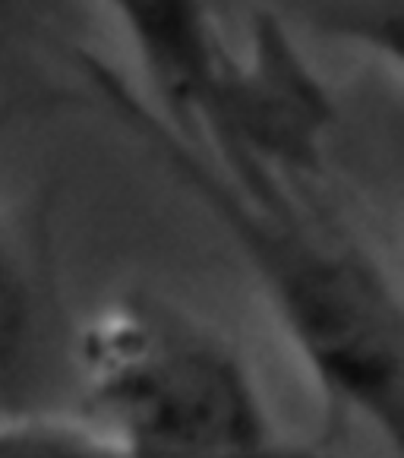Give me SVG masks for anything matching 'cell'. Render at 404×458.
Here are the masks:
<instances>
[{"instance_id": "cell-1", "label": "cell", "mask_w": 404, "mask_h": 458, "mask_svg": "<svg viewBox=\"0 0 404 458\" xmlns=\"http://www.w3.org/2000/svg\"><path fill=\"white\" fill-rule=\"evenodd\" d=\"M76 70L218 225L303 373L335 420L364 427L385 455L404 439V297L398 272L310 187L237 177L146 108L95 51Z\"/></svg>"}, {"instance_id": "cell-2", "label": "cell", "mask_w": 404, "mask_h": 458, "mask_svg": "<svg viewBox=\"0 0 404 458\" xmlns=\"http://www.w3.org/2000/svg\"><path fill=\"white\" fill-rule=\"evenodd\" d=\"M67 392L133 458H344L290 437L243 351L156 291H121L70 326Z\"/></svg>"}, {"instance_id": "cell-3", "label": "cell", "mask_w": 404, "mask_h": 458, "mask_svg": "<svg viewBox=\"0 0 404 458\" xmlns=\"http://www.w3.org/2000/svg\"><path fill=\"white\" fill-rule=\"evenodd\" d=\"M130 57L139 101L187 142L212 133L240 57L215 0H80Z\"/></svg>"}, {"instance_id": "cell-4", "label": "cell", "mask_w": 404, "mask_h": 458, "mask_svg": "<svg viewBox=\"0 0 404 458\" xmlns=\"http://www.w3.org/2000/svg\"><path fill=\"white\" fill-rule=\"evenodd\" d=\"M67 335L45 259L0 199V418L47 408L67 389Z\"/></svg>"}, {"instance_id": "cell-5", "label": "cell", "mask_w": 404, "mask_h": 458, "mask_svg": "<svg viewBox=\"0 0 404 458\" xmlns=\"http://www.w3.org/2000/svg\"><path fill=\"white\" fill-rule=\"evenodd\" d=\"M275 13L290 32L344 47L360 61L401 82L404 0H275Z\"/></svg>"}, {"instance_id": "cell-6", "label": "cell", "mask_w": 404, "mask_h": 458, "mask_svg": "<svg viewBox=\"0 0 404 458\" xmlns=\"http://www.w3.org/2000/svg\"><path fill=\"white\" fill-rule=\"evenodd\" d=\"M0 458H133L73 408H29L0 418Z\"/></svg>"}, {"instance_id": "cell-7", "label": "cell", "mask_w": 404, "mask_h": 458, "mask_svg": "<svg viewBox=\"0 0 404 458\" xmlns=\"http://www.w3.org/2000/svg\"><path fill=\"white\" fill-rule=\"evenodd\" d=\"M86 10L80 0H0V29L10 32H51V38H67V22L73 10Z\"/></svg>"}]
</instances>
